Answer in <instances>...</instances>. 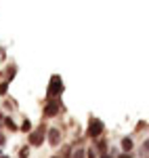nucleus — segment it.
I'll list each match as a JSON object with an SVG mask.
<instances>
[{"mask_svg":"<svg viewBox=\"0 0 149 158\" xmlns=\"http://www.w3.org/2000/svg\"><path fill=\"white\" fill-rule=\"evenodd\" d=\"M46 133H49V127L44 124V118H42V122L38 124L36 129H32V131L27 133V143H29L32 148H40V146H44Z\"/></svg>","mask_w":149,"mask_h":158,"instance_id":"obj_1","label":"nucleus"},{"mask_svg":"<svg viewBox=\"0 0 149 158\" xmlns=\"http://www.w3.org/2000/svg\"><path fill=\"white\" fill-rule=\"evenodd\" d=\"M103 133H105V124H103V120L97 118V116H90V118H88V127H86V131H84L86 139L97 141L99 137H103Z\"/></svg>","mask_w":149,"mask_h":158,"instance_id":"obj_2","label":"nucleus"},{"mask_svg":"<svg viewBox=\"0 0 149 158\" xmlns=\"http://www.w3.org/2000/svg\"><path fill=\"white\" fill-rule=\"evenodd\" d=\"M63 91H65V85H63L61 74H53V76H50V80H49V89H46V99H44V101L61 97Z\"/></svg>","mask_w":149,"mask_h":158,"instance_id":"obj_3","label":"nucleus"},{"mask_svg":"<svg viewBox=\"0 0 149 158\" xmlns=\"http://www.w3.org/2000/svg\"><path fill=\"white\" fill-rule=\"evenodd\" d=\"M61 110H63L61 97H57V99H49V101H44V108H42V118H44V120L57 118V116L61 114Z\"/></svg>","mask_w":149,"mask_h":158,"instance_id":"obj_4","label":"nucleus"},{"mask_svg":"<svg viewBox=\"0 0 149 158\" xmlns=\"http://www.w3.org/2000/svg\"><path fill=\"white\" fill-rule=\"evenodd\" d=\"M61 137H63V131L59 129V127H49L46 141H49L50 148H59V143H61Z\"/></svg>","mask_w":149,"mask_h":158,"instance_id":"obj_5","label":"nucleus"},{"mask_svg":"<svg viewBox=\"0 0 149 158\" xmlns=\"http://www.w3.org/2000/svg\"><path fill=\"white\" fill-rule=\"evenodd\" d=\"M120 150H122V152H135V150H137L135 137H132V135H124V137L120 139Z\"/></svg>","mask_w":149,"mask_h":158,"instance_id":"obj_6","label":"nucleus"},{"mask_svg":"<svg viewBox=\"0 0 149 158\" xmlns=\"http://www.w3.org/2000/svg\"><path fill=\"white\" fill-rule=\"evenodd\" d=\"M2 122H4V127H6L11 133H21V124H17V122H15V118H13L11 114H6Z\"/></svg>","mask_w":149,"mask_h":158,"instance_id":"obj_7","label":"nucleus"},{"mask_svg":"<svg viewBox=\"0 0 149 158\" xmlns=\"http://www.w3.org/2000/svg\"><path fill=\"white\" fill-rule=\"evenodd\" d=\"M92 143H95V148H97V152H99V154H105V152H109V150H112V148H109V141H107L105 137H99V139H97V141H92Z\"/></svg>","mask_w":149,"mask_h":158,"instance_id":"obj_8","label":"nucleus"},{"mask_svg":"<svg viewBox=\"0 0 149 158\" xmlns=\"http://www.w3.org/2000/svg\"><path fill=\"white\" fill-rule=\"evenodd\" d=\"M17 70H19V68H17L15 63H9V68L4 70V76H6V78L13 82V80H15V76H17Z\"/></svg>","mask_w":149,"mask_h":158,"instance_id":"obj_9","label":"nucleus"},{"mask_svg":"<svg viewBox=\"0 0 149 158\" xmlns=\"http://www.w3.org/2000/svg\"><path fill=\"white\" fill-rule=\"evenodd\" d=\"M9 86H11V80H9V78L0 80V97H6V95H9Z\"/></svg>","mask_w":149,"mask_h":158,"instance_id":"obj_10","label":"nucleus"},{"mask_svg":"<svg viewBox=\"0 0 149 158\" xmlns=\"http://www.w3.org/2000/svg\"><path fill=\"white\" fill-rule=\"evenodd\" d=\"M32 129H34V124H32V120H29V118H27V116H23V120H21V133H29V131H32Z\"/></svg>","mask_w":149,"mask_h":158,"instance_id":"obj_11","label":"nucleus"},{"mask_svg":"<svg viewBox=\"0 0 149 158\" xmlns=\"http://www.w3.org/2000/svg\"><path fill=\"white\" fill-rule=\"evenodd\" d=\"M72 158H86V148H84V146L74 148V154H72Z\"/></svg>","mask_w":149,"mask_h":158,"instance_id":"obj_12","label":"nucleus"},{"mask_svg":"<svg viewBox=\"0 0 149 158\" xmlns=\"http://www.w3.org/2000/svg\"><path fill=\"white\" fill-rule=\"evenodd\" d=\"M29 143H25V146L19 148V154H17V158H29Z\"/></svg>","mask_w":149,"mask_h":158,"instance_id":"obj_13","label":"nucleus"},{"mask_svg":"<svg viewBox=\"0 0 149 158\" xmlns=\"http://www.w3.org/2000/svg\"><path fill=\"white\" fill-rule=\"evenodd\" d=\"M141 156H149V137L147 139H143V143H141Z\"/></svg>","mask_w":149,"mask_h":158,"instance_id":"obj_14","label":"nucleus"},{"mask_svg":"<svg viewBox=\"0 0 149 158\" xmlns=\"http://www.w3.org/2000/svg\"><path fill=\"white\" fill-rule=\"evenodd\" d=\"M86 158H99V152H97V148H95V143L86 148Z\"/></svg>","mask_w":149,"mask_h":158,"instance_id":"obj_15","label":"nucleus"},{"mask_svg":"<svg viewBox=\"0 0 149 158\" xmlns=\"http://www.w3.org/2000/svg\"><path fill=\"white\" fill-rule=\"evenodd\" d=\"M72 154H74V146H65L61 152V158H72Z\"/></svg>","mask_w":149,"mask_h":158,"instance_id":"obj_16","label":"nucleus"},{"mask_svg":"<svg viewBox=\"0 0 149 158\" xmlns=\"http://www.w3.org/2000/svg\"><path fill=\"white\" fill-rule=\"evenodd\" d=\"M116 158H135V152H122V150H120V154Z\"/></svg>","mask_w":149,"mask_h":158,"instance_id":"obj_17","label":"nucleus"},{"mask_svg":"<svg viewBox=\"0 0 149 158\" xmlns=\"http://www.w3.org/2000/svg\"><path fill=\"white\" fill-rule=\"evenodd\" d=\"M147 127H149V124H147L145 120H139V122H137V129H135V131H143V129H147Z\"/></svg>","mask_w":149,"mask_h":158,"instance_id":"obj_18","label":"nucleus"},{"mask_svg":"<svg viewBox=\"0 0 149 158\" xmlns=\"http://www.w3.org/2000/svg\"><path fill=\"white\" fill-rule=\"evenodd\" d=\"M0 146H2V148L6 146V135L2 133V131H0Z\"/></svg>","mask_w":149,"mask_h":158,"instance_id":"obj_19","label":"nucleus"},{"mask_svg":"<svg viewBox=\"0 0 149 158\" xmlns=\"http://www.w3.org/2000/svg\"><path fill=\"white\" fill-rule=\"evenodd\" d=\"M99 158H116L113 152H105V154H99Z\"/></svg>","mask_w":149,"mask_h":158,"instance_id":"obj_20","label":"nucleus"},{"mask_svg":"<svg viewBox=\"0 0 149 158\" xmlns=\"http://www.w3.org/2000/svg\"><path fill=\"white\" fill-rule=\"evenodd\" d=\"M4 116H6V114H4V112H2V108H0V120H4Z\"/></svg>","mask_w":149,"mask_h":158,"instance_id":"obj_21","label":"nucleus"},{"mask_svg":"<svg viewBox=\"0 0 149 158\" xmlns=\"http://www.w3.org/2000/svg\"><path fill=\"white\" fill-rule=\"evenodd\" d=\"M0 158H11V156H6V154H2V156H0Z\"/></svg>","mask_w":149,"mask_h":158,"instance_id":"obj_22","label":"nucleus"},{"mask_svg":"<svg viewBox=\"0 0 149 158\" xmlns=\"http://www.w3.org/2000/svg\"><path fill=\"white\" fill-rule=\"evenodd\" d=\"M2 154H4V152H2V146H0V156H2Z\"/></svg>","mask_w":149,"mask_h":158,"instance_id":"obj_23","label":"nucleus"},{"mask_svg":"<svg viewBox=\"0 0 149 158\" xmlns=\"http://www.w3.org/2000/svg\"><path fill=\"white\" fill-rule=\"evenodd\" d=\"M0 127H4V122H2V120H0Z\"/></svg>","mask_w":149,"mask_h":158,"instance_id":"obj_24","label":"nucleus"},{"mask_svg":"<svg viewBox=\"0 0 149 158\" xmlns=\"http://www.w3.org/2000/svg\"><path fill=\"white\" fill-rule=\"evenodd\" d=\"M0 57H2V47H0Z\"/></svg>","mask_w":149,"mask_h":158,"instance_id":"obj_25","label":"nucleus"},{"mask_svg":"<svg viewBox=\"0 0 149 158\" xmlns=\"http://www.w3.org/2000/svg\"><path fill=\"white\" fill-rule=\"evenodd\" d=\"M50 158H61V156H50Z\"/></svg>","mask_w":149,"mask_h":158,"instance_id":"obj_26","label":"nucleus"}]
</instances>
